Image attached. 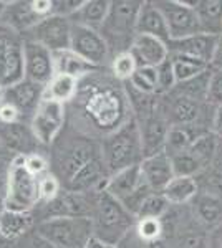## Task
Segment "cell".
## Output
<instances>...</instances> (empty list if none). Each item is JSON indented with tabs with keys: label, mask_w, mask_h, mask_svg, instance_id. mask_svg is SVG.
<instances>
[{
	"label": "cell",
	"mask_w": 222,
	"mask_h": 248,
	"mask_svg": "<svg viewBox=\"0 0 222 248\" xmlns=\"http://www.w3.org/2000/svg\"><path fill=\"white\" fill-rule=\"evenodd\" d=\"M212 133L222 141V106H219L214 113L212 119Z\"/></svg>",
	"instance_id": "cell-48"
},
{
	"label": "cell",
	"mask_w": 222,
	"mask_h": 248,
	"mask_svg": "<svg viewBox=\"0 0 222 248\" xmlns=\"http://www.w3.org/2000/svg\"><path fill=\"white\" fill-rule=\"evenodd\" d=\"M111 2L108 0H85V3L82 5L73 17H70L73 25H82L91 30H98L102 29L103 22L106 20V15L110 12Z\"/></svg>",
	"instance_id": "cell-28"
},
{
	"label": "cell",
	"mask_w": 222,
	"mask_h": 248,
	"mask_svg": "<svg viewBox=\"0 0 222 248\" xmlns=\"http://www.w3.org/2000/svg\"><path fill=\"white\" fill-rule=\"evenodd\" d=\"M196 15L201 33L212 37L222 35V0H197Z\"/></svg>",
	"instance_id": "cell-27"
},
{
	"label": "cell",
	"mask_w": 222,
	"mask_h": 248,
	"mask_svg": "<svg viewBox=\"0 0 222 248\" xmlns=\"http://www.w3.org/2000/svg\"><path fill=\"white\" fill-rule=\"evenodd\" d=\"M70 50L88 63L100 68L110 58V48L100 35L98 30H91L82 25L71 27V45Z\"/></svg>",
	"instance_id": "cell-14"
},
{
	"label": "cell",
	"mask_w": 222,
	"mask_h": 248,
	"mask_svg": "<svg viewBox=\"0 0 222 248\" xmlns=\"http://www.w3.org/2000/svg\"><path fill=\"white\" fill-rule=\"evenodd\" d=\"M0 15H2L5 25L9 27V30L15 31V33H22V31L28 33L37 23L43 20L35 14L32 2H7L5 9Z\"/></svg>",
	"instance_id": "cell-24"
},
{
	"label": "cell",
	"mask_w": 222,
	"mask_h": 248,
	"mask_svg": "<svg viewBox=\"0 0 222 248\" xmlns=\"http://www.w3.org/2000/svg\"><path fill=\"white\" fill-rule=\"evenodd\" d=\"M110 248H118V247H110Z\"/></svg>",
	"instance_id": "cell-53"
},
{
	"label": "cell",
	"mask_w": 222,
	"mask_h": 248,
	"mask_svg": "<svg viewBox=\"0 0 222 248\" xmlns=\"http://www.w3.org/2000/svg\"><path fill=\"white\" fill-rule=\"evenodd\" d=\"M78 85L80 81L73 77L55 75L51 78V81L45 86V90H43V99H50V101L65 105V103L71 101L78 93Z\"/></svg>",
	"instance_id": "cell-31"
},
{
	"label": "cell",
	"mask_w": 222,
	"mask_h": 248,
	"mask_svg": "<svg viewBox=\"0 0 222 248\" xmlns=\"http://www.w3.org/2000/svg\"><path fill=\"white\" fill-rule=\"evenodd\" d=\"M71 27H73V23H71L70 18L60 17V15H50L28 31V35H30L28 40L40 43L47 50H50L51 53L70 50Z\"/></svg>",
	"instance_id": "cell-11"
},
{
	"label": "cell",
	"mask_w": 222,
	"mask_h": 248,
	"mask_svg": "<svg viewBox=\"0 0 222 248\" xmlns=\"http://www.w3.org/2000/svg\"><path fill=\"white\" fill-rule=\"evenodd\" d=\"M62 192V184L55 174H45L38 179V195L40 202H51Z\"/></svg>",
	"instance_id": "cell-41"
},
{
	"label": "cell",
	"mask_w": 222,
	"mask_h": 248,
	"mask_svg": "<svg viewBox=\"0 0 222 248\" xmlns=\"http://www.w3.org/2000/svg\"><path fill=\"white\" fill-rule=\"evenodd\" d=\"M23 75L25 79L45 88L55 77L53 53L37 42H23Z\"/></svg>",
	"instance_id": "cell-12"
},
{
	"label": "cell",
	"mask_w": 222,
	"mask_h": 248,
	"mask_svg": "<svg viewBox=\"0 0 222 248\" xmlns=\"http://www.w3.org/2000/svg\"><path fill=\"white\" fill-rule=\"evenodd\" d=\"M43 90H45L43 86L35 85L28 79H22L17 85L5 88V103L17 108L22 116L30 114L32 119L37 106L43 99Z\"/></svg>",
	"instance_id": "cell-20"
},
{
	"label": "cell",
	"mask_w": 222,
	"mask_h": 248,
	"mask_svg": "<svg viewBox=\"0 0 222 248\" xmlns=\"http://www.w3.org/2000/svg\"><path fill=\"white\" fill-rule=\"evenodd\" d=\"M34 225L32 212H12L3 209L0 212V235L7 240L22 237Z\"/></svg>",
	"instance_id": "cell-29"
},
{
	"label": "cell",
	"mask_w": 222,
	"mask_h": 248,
	"mask_svg": "<svg viewBox=\"0 0 222 248\" xmlns=\"http://www.w3.org/2000/svg\"><path fill=\"white\" fill-rule=\"evenodd\" d=\"M55 60V73L56 75H68V77H73L80 81L82 78L90 77L91 73H95L98 68L91 63H88L86 60L75 53L71 50L58 51L53 53Z\"/></svg>",
	"instance_id": "cell-26"
},
{
	"label": "cell",
	"mask_w": 222,
	"mask_h": 248,
	"mask_svg": "<svg viewBox=\"0 0 222 248\" xmlns=\"http://www.w3.org/2000/svg\"><path fill=\"white\" fill-rule=\"evenodd\" d=\"M0 157H7V151H5V147H3L2 141H0Z\"/></svg>",
	"instance_id": "cell-51"
},
{
	"label": "cell",
	"mask_w": 222,
	"mask_h": 248,
	"mask_svg": "<svg viewBox=\"0 0 222 248\" xmlns=\"http://www.w3.org/2000/svg\"><path fill=\"white\" fill-rule=\"evenodd\" d=\"M85 0H53V14L60 17H73V15L82 9Z\"/></svg>",
	"instance_id": "cell-44"
},
{
	"label": "cell",
	"mask_w": 222,
	"mask_h": 248,
	"mask_svg": "<svg viewBox=\"0 0 222 248\" xmlns=\"http://www.w3.org/2000/svg\"><path fill=\"white\" fill-rule=\"evenodd\" d=\"M136 68H138V62H136L135 55L131 51H126V53H121L113 57L111 60V73L113 77L120 81H130L131 77L135 75Z\"/></svg>",
	"instance_id": "cell-38"
},
{
	"label": "cell",
	"mask_w": 222,
	"mask_h": 248,
	"mask_svg": "<svg viewBox=\"0 0 222 248\" xmlns=\"http://www.w3.org/2000/svg\"><path fill=\"white\" fill-rule=\"evenodd\" d=\"M124 99L113 88H93L83 96V109L95 127L104 129L106 134L118 129L124 116Z\"/></svg>",
	"instance_id": "cell-6"
},
{
	"label": "cell",
	"mask_w": 222,
	"mask_h": 248,
	"mask_svg": "<svg viewBox=\"0 0 222 248\" xmlns=\"http://www.w3.org/2000/svg\"><path fill=\"white\" fill-rule=\"evenodd\" d=\"M130 85L146 94H157V71L153 66H138L131 77Z\"/></svg>",
	"instance_id": "cell-37"
},
{
	"label": "cell",
	"mask_w": 222,
	"mask_h": 248,
	"mask_svg": "<svg viewBox=\"0 0 222 248\" xmlns=\"http://www.w3.org/2000/svg\"><path fill=\"white\" fill-rule=\"evenodd\" d=\"M194 212L199 222L207 227H216L222 222V199L212 194H197Z\"/></svg>",
	"instance_id": "cell-32"
},
{
	"label": "cell",
	"mask_w": 222,
	"mask_h": 248,
	"mask_svg": "<svg viewBox=\"0 0 222 248\" xmlns=\"http://www.w3.org/2000/svg\"><path fill=\"white\" fill-rule=\"evenodd\" d=\"M138 126H139L141 146H143L144 157L164 153L168 133L171 126H169V123L166 121V118L159 113V109H157V113L153 114L151 118L138 123Z\"/></svg>",
	"instance_id": "cell-16"
},
{
	"label": "cell",
	"mask_w": 222,
	"mask_h": 248,
	"mask_svg": "<svg viewBox=\"0 0 222 248\" xmlns=\"http://www.w3.org/2000/svg\"><path fill=\"white\" fill-rule=\"evenodd\" d=\"M166 101H159V113L166 118L169 126H189V124H201L204 103L191 99L188 96L177 94L174 91L168 94Z\"/></svg>",
	"instance_id": "cell-15"
},
{
	"label": "cell",
	"mask_w": 222,
	"mask_h": 248,
	"mask_svg": "<svg viewBox=\"0 0 222 248\" xmlns=\"http://www.w3.org/2000/svg\"><path fill=\"white\" fill-rule=\"evenodd\" d=\"M171 203L168 202V199L164 197L163 192H151L146 199H144L143 205L136 215L138 218H163L168 214Z\"/></svg>",
	"instance_id": "cell-36"
},
{
	"label": "cell",
	"mask_w": 222,
	"mask_h": 248,
	"mask_svg": "<svg viewBox=\"0 0 222 248\" xmlns=\"http://www.w3.org/2000/svg\"><path fill=\"white\" fill-rule=\"evenodd\" d=\"M135 233L139 238L148 240V242L161 240L163 222H161V218H138L135 223Z\"/></svg>",
	"instance_id": "cell-39"
},
{
	"label": "cell",
	"mask_w": 222,
	"mask_h": 248,
	"mask_svg": "<svg viewBox=\"0 0 222 248\" xmlns=\"http://www.w3.org/2000/svg\"><path fill=\"white\" fill-rule=\"evenodd\" d=\"M0 141L7 153H14L15 155L34 154L35 146L38 144L30 126L23 123L0 124Z\"/></svg>",
	"instance_id": "cell-19"
},
{
	"label": "cell",
	"mask_w": 222,
	"mask_h": 248,
	"mask_svg": "<svg viewBox=\"0 0 222 248\" xmlns=\"http://www.w3.org/2000/svg\"><path fill=\"white\" fill-rule=\"evenodd\" d=\"M157 9L163 12L168 23L171 40H181L191 35L201 33L199 20L196 15L197 2H186V0H161L154 2Z\"/></svg>",
	"instance_id": "cell-8"
},
{
	"label": "cell",
	"mask_w": 222,
	"mask_h": 248,
	"mask_svg": "<svg viewBox=\"0 0 222 248\" xmlns=\"http://www.w3.org/2000/svg\"><path fill=\"white\" fill-rule=\"evenodd\" d=\"M93 235L111 247H118L120 242L131 232L136 223V217L123 207L106 190L95 192V205L91 214Z\"/></svg>",
	"instance_id": "cell-3"
},
{
	"label": "cell",
	"mask_w": 222,
	"mask_h": 248,
	"mask_svg": "<svg viewBox=\"0 0 222 248\" xmlns=\"http://www.w3.org/2000/svg\"><path fill=\"white\" fill-rule=\"evenodd\" d=\"M139 169L146 186L153 192H163L168 187V184L176 177L171 157L166 153L144 157L139 164Z\"/></svg>",
	"instance_id": "cell-17"
},
{
	"label": "cell",
	"mask_w": 222,
	"mask_h": 248,
	"mask_svg": "<svg viewBox=\"0 0 222 248\" xmlns=\"http://www.w3.org/2000/svg\"><path fill=\"white\" fill-rule=\"evenodd\" d=\"M209 127H205L204 124H189V126H171L168 133L166 139V147H164V153L169 157L172 155L184 153L189 147L194 144L197 139L203 134L209 133Z\"/></svg>",
	"instance_id": "cell-25"
},
{
	"label": "cell",
	"mask_w": 222,
	"mask_h": 248,
	"mask_svg": "<svg viewBox=\"0 0 222 248\" xmlns=\"http://www.w3.org/2000/svg\"><path fill=\"white\" fill-rule=\"evenodd\" d=\"M37 233L56 248H85L93 237V222L88 217L45 218L37 225Z\"/></svg>",
	"instance_id": "cell-5"
},
{
	"label": "cell",
	"mask_w": 222,
	"mask_h": 248,
	"mask_svg": "<svg viewBox=\"0 0 222 248\" xmlns=\"http://www.w3.org/2000/svg\"><path fill=\"white\" fill-rule=\"evenodd\" d=\"M131 53L135 55L138 66H153L157 68L169 58L168 43L161 42L154 37L138 35L133 43Z\"/></svg>",
	"instance_id": "cell-22"
},
{
	"label": "cell",
	"mask_w": 222,
	"mask_h": 248,
	"mask_svg": "<svg viewBox=\"0 0 222 248\" xmlns=\"http://www.w3.org/2000/svg\"><path fill=\"white\" fill-rule=\"evenodd\" d=\"M209 78H211V68L204 73L197 75L196 78L189 79V81L179 83V85L174 86V93L188 96L191 99H196V101L205 103V94H207V86H209Z\"/></svg>",
	"instance_id": "cell-35"
},
{
	"label": "cell",
	"mask_w": 222,
	"mask_h": 248,
	"mask_svg": "<svg viewBox=\"0 0 222 248\" xmlns=\"http://www.w3.org/2000/svg\"><path fill=\"white\" fill-rule=\"evenodd\" d=\"M143 2L136 0H115L110 5L106 20L103 22L100 35L106 42L110 53L121 55L131 51L138 37V15Z\"/></svg>",
	"instance_id": "cell-4"
},
{
	"label": "cell",
	"mask_w": 222,
	"mask_h": 248,
	"mask_svg": "<svg viewBox=\"0 0 222 248\" xmlns=\"http://www.w3.org/2000/svg\"><path fill=\"white\" fill-rule=\"evenodd\" d=\"M111 245H108V243H104L103 240H100V238H96L95 235L88 240V243L85 245V248H110Z\"/></svg>",
	"instance_id": "cell-49"
},
{
	"label": "cell",
	"mask_w": 222,
	"mask_h": 248,
	"mask_svg": "<svg viewBox=\"0 0 222 248\" xmlns=\"http://www.w3.org/2000/svg\"><path fill=\"white\" fill-rule=\"evenodd\" d=\"M56 174L65 190L96 192L110 177L102 159V149L88 138H73L63 144L55 157Z\"/></svg>",
	"instance_id": "cell-1"
},
{
	"label": "cell",
	"mask_w": 222,
	"mask_h": 248,
	"mask_svg": "<svg viewBox=\"0 0 222 248\" xmlns=\"http://www.w3.org/2000/svg\"><path fill=\"white\" fill-rule=\"evenodd\" d=\"M10 161L7 157H0V212L5 209L7 184H9Z\"/></svg>",
	"instance_id": "cell-45"
},
{
	"label": "cell",
	"mask_w": 222,
	"mask_h": 248,
	"mask_svg": "<svg viewBox=\"0 0 222 248\" xmlns=\"http://www.w3.org/2000/svg\"><path fill=\"white\" fill-rule=\"evenodd\" d=\"M5 5H7V2H0V14L3 12V9H5Z\"/></svg>",
	"instance_id": "cell-52"
},
{
	"label": "cell",
	"mask_w": 222,
	"mask_h": 248,
	"mask_svg": "<svg viewBox=\"0 0 222 248\" xmlns=\"http://www.w3.org/2000/svg\"><path fill=\"white\" fill-rule=\"evenodd\" d=\"M65 124V105L42 99L30 119V129L38 144L50 146Z\"/></svg>",
	"instance_id": "cell-10"
},
{
	"label": "cell",
	"mask_w": 222,
	"mask_h": 248,
	"mask_svg": "<svg viewBox=\"0 0 222 248\" xmlns=\"http://www.w3.org/2000/svg\"><path fill=\"white\" fill-rule=\"evenodd\" d=\"M169 58H171L172 70H174V77H176L177 85L196 78L197 75L204 73V71H207L209 68H211L207 63L201 62V60L184 57V55H171L169 53Z\"/></svg>",
	"instance_id": "cell-34"
},
{
	"label": "cell",
	"mask_w": 222,
	"mask_h": 248,
	"mask_svg": "<svg viewBox=\"0 0 222 248\" xmlns=\"http://www.w3.org/2000/svg\"><path fill=\"white\" fill-rule=\"evenodd\" d=\"M23 166H25V169L30 172L34 177H43L45 174H48V161L45 157H43L42 154H28L25 155V161H23Z\"/></svg>",
	"instance_id": "cell-43"
},
{
	"label": "cell",
	"mask_w": 222,
	"mask_h": 248,
	"mask_svg": "<svg viewBox=\"0 0 222 248\" xmlns=\"http://www.w3.org/2000/svg\"><path fill=\"white\" fill-rule=\"evenodd\" d=\"M205 105L212 106L214 109L222 106V70H212L211 68V78H209L207 94H205Z\"/></svg>",
	"instance_id": "cell-42"
},
{
	"label": "cell",
	"mask_w": 222,
	"mask_h": 248,
	"mask_svg": "<svg viewBox=\"0 0 222 248\" xmlns=\"http://www.w3.org/2000/svg\"><path fill=\"white\" fill-rule=\"evenodd\" d=\"M164 197L171 205H184L199 194V184L196 177H174L163 190Z\"/></svg>",
	"instance_id": "cell-30"
},
{
	"label": "cell",
	"mask_w": 222,
	"mask_h": 248,
	"mask_svg": "<svg viewBox=\"0 0 222 248\" xmlns=\"http://www.w3.org/2000/svg\"><path fill=\"white\" fill-rule=\"evenodd\" d=\"M25 79L23 42L12 30L0 31V85L9 88Z\"/></svg>",
	"instance_id": "cell-9"
},
{
	"label": "cell",
	"mask_w": 222,
	"mask_h": 248,
	"mask_svg": "<svg viewBox=\"0 0 222 248\" xmlns=\"http://www.w3.org/2000/svg\"><path fill=\"white\" fill-rule=\"evenodd\" d=\"M216 42L217 37L205 33H196L181 40H171L168 43V48L171 55H184V57L201 60V62L211 65Z\"/></svg>",
	"instance_id": "cell-18"
},
{
	"label": "cell",
	"mask_w": 222,
	"mask_h": 248,
	"mask_svg": "<svg viewBox=\"0 0 222 248\" xmlns=\"http://www.w3.org/2000/svg\"><path fill=\"white\" fill-rule=\"evenodd\" d=\"M138 35L154 37L164 43L171 42L166 18L154 2H143L138 15Z\"/></svg>",
	"instance_id": "cell-23"
},
{
	"label": "cell",
	"mask_w": 222,
	"mask_h": 248,
	"mask_svg": "<svg viewBox=\"0 0 222 248\" xmlns=\"http://www.w3.org/2000/svg\"><path fill=\"white\" fill-rule=\"evenodd\" d=\"M23 161H25V155H14V159L10 161L5 210L32 212L40 202L38 179L25 169Z\"/></svg>",
	"instance_id": "cell-7"
},
{
	"label": "cell",
	"mask_w": 222,
	"mask_h": 248,
	"mask_svg": "<svg viewBox=\"0 0 222 248\" xmlns=\"http://www.w3.org/2000/svg\"><path fill=\"white\" fill-rule=\"evenodd\" d=\"M156 71H157V96L171 93V91L174 90V86L177 85L171 58H168L164 63H161V65L156 68Z\"/></svg>",
	"instance_id": "cell-40"
},
{
	"label": "cell",
	"mask_w": 222,
	"mask_h": 248,
	"mask_svg": "<svg viewBox=\"0 0 222 248\" xmlns=\"http://www.w3.org/2000/svg\"><path fill=\"white\" fill-rule=\"evenodd\" d=\"M3 101H5V88L0 85V105H2Z\"/></svg>",
	"instance_id": "cell-50"
},
{
	"label": "cell",
	"mask_w": 222,
	"mask_h": 248,
	"mask_svg": "<svg viewBox=\"0 0 222 248\" xmlns=\"http://www.w3.org/2000/svg\"><path fill=\"white\" fill-rule=\"evenodd\" d=\"M143 186H146V182L143 179L139 166H133L116 172V174H111L104 182L103 189L113 195L116 201L123 202L128 197H131L135 192H138Z\"/></svg>",
	"instance_id": "cell-21"
},
{
	"label": "cell",
	"mask_w": 222,
	"mask_h": 248,
	"mask_svg": "<svg viewBox=\"0 0 222 248\" xmlns=\"http://www.w3.org/2000/svg\"><path fill=\"white\" fill-rule=\"evenodd\" d=\"M219 144H221V139L217 138L212 131H209V133L201 136V138L189 147L188 153L199 162L203 170H205L214 162V157H216L217 149H219Z\"/></svg>",
	"instance_id": "cell-33"
},
{
	"label": "cell",
	"mask_w": 222,
	"mask_h": 248,
	"mask_svg": "<svg viewBox=\"0 0 222 248\" xmlns=\"http://www.w3.org/2000/svg\"><path fill=\"white\" fill-rule=\"evenodd\" d=\"M212 70H222V35L217 37L216 42V48H214V55L211 60V65Z\"/></svg>",
	"instance_id": "cell-47"
},
{
	"label": "cell",
	"mask_w": 222,
	"mask_h": 248,
	"mask_svg": "<svg viewBox=\"0 0 222 248\" xmlns=\"http://www.w3.org/2000/svg\"><path fill=\"white\" fill-rule=\"evenodd\" d=\"M95 205V192L62 190L45 207V218L55 217H88L91 218Z\"/></svg>",
	"instance_id": "cell-13"
},
{
	"label": "cell",
	"mask_w": 222,
	"mask_h": 248,
	"mask_svg": "<svg viewBox=\"0 0 222 248\" xmlns=\"http://www.w3.org/2000/svg\"><path fill=\"white\" fill-rule=\"evenodd\" d=\"M102 159L108 175L128 169L133 166H139L144 159L143 146H141L139 126L136 119L131 118L123 123L118 129L106 134L102 144Z\"/></svg>",
	"instance_id": "cell-2"
},
{
	"label": "cell",
	"mask_w": 222,
	"mask_h": 248,
	"mask_svg": "<svg viewBox=\"0 0 222 248\" xmlns=\"http://www.w3.org/2000/svg\"><path fill=\"white\" fill-rule=\"evenodd\" d=\"M20 111L15 106L9 105V103L3 101L0 105V124H14V123H20Z\"/></svg>",
	"instance_id": "cell-46"
}]
</instances>
